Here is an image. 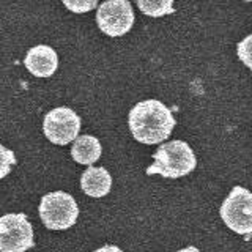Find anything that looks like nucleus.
<instances>
[{
	"label": "nucleus",
	"mask_w": 252,
	"mask_h": 252,
	"mask_svg": "<svg viewBox=\"0 0 252 252\" xmlns=\"http://www.w3.org/2000/svg\"><path fill=\"white\" fill-rule=\"evenodd\" d=\"M177 252H202V251H199V249L194 248V246H189V248H185V249H180Z\"/></svg>",
	"instance_id": "obj_16"
},
{
	"label": "nucleus",
	"mask_w": 252,
	"mask_h": 252,
	"mask_svg": "<svg viewBox=\"0 0 252 252\" xmlns=\"http://www.w3.org/2000/svg\"><path fill=\"white\" fill-rule=\"evenodd\" d=\"M81 188L87 195L99 199V197H104L110 192L112 177L104 167H93V165H90L81 177Z\"/></svg>",
	"instance_id": "obj_9"
},
{
	"label": "nucleus",
	"mask_w": 252,
	"mask_h": 252,
	"mask_svg": "<svg viewBox=\"0 0 252 252\" xmlns=\"http://www.w3.org/2000/svg\"><path fill=\"white\" fill-rule=\"evenodd\" d=\"M220 218L230 230L240 235L252 233V192L235 186L220 205Z\"/></svg>",
	"instance_id": "obj_4"
},
{
	"label": "nucleus",
	"mask_w": 252,
	"mask_h": 252,
	"mask_svg": "<svg viewBox=\"0 0 252 252\" xmlns=\"http://www.w3.org/2000/svg\"><path fill=\"white\" fill-rule=\"evenodd\" d=\"M14 164H16L14 153L0 144V180L5 178L11 172V167Z\"/></svg>",
	"instance_id": "obj_12"
},
{
	"label": "nucleus",
	"mask_w": 252,
	"mask_h": 252,
	"mask_svg": "<svg viewBox=\"0 0 252 252\" xmlns=\"http://www.w3.org/2000/svg\"><path fill=\"white\" fill-rule=\"evenodd\" d=\"M33 246V228L24 213L0 218V252H26Z\"/></svg>",
	"instance_id": "obj_5"
},
{
	"label": "nucleus",
	"mask_w": 252,
	"mask_h": 252,
	"mask_svg": "<svg viewBox=\"0 0 252 252\" xmlns=\"http://www.w3.org/2000/svg\"><path fill=\"white\" fill-rule=\"evenodd\" d=\"M96 22L101 32L109 36H122L132 29L134 11L128 0H107L96 11Z\"/></svg>",
	"instance_id": "obj_7"
},
{
	"label": "nucleus",
	"mask_w": 252,
	"mask_h": 252,
	"mask_svg": "<svg viewBox=\"0 0 252 252\" xmlns=\"http://www.w3.org/2000/svg\"><path fill=\"white\" fill-rule=\"evenodd\" d=\"M101 152L102 148L99 140L93 136H89V134H84V136L76 137L74 145L71 148V156L79 164L92 165L99 159Z\"/></svg>",
	"instance_id": "obj_10"
},
{
	"label": "nucleus",
	"mask_w": 252,
	"mask_h": 252,
	"mask_svg": "<svg viewBox=\"0 0 252 252\" xmlns=\"http://www.w3.org/2000/svg\"><path fill=\"white\" fill-rule=\"evenodd\" d=\"M94 252H123L120 248H117V246H112V244H109V246H104V248H101V249H96Z\"/></svg>",
	"instance_id": "obj_15"
},
{
	"label": "nucleus",
	"mask_w": 252,
	"mask_h": 252,
	"mask_svg": "<svg viewBox=\"0 0 252 252\" xmlns=\"http://www.w3.org/2000/svg\"><path fill=\"white\" fill-rule=\"evenodd\" d=\"M24 65L36 77H51L59 68V57L51 46L38 44L29 49Z\"/></svg>",
	"instance_id": "obj_8"
},
{
	"label": "nucleus",
	"mask_w": 252,
	"mask_h": 252,
	"mask_svg": "<svg viewBox=\"0 0 252 252\" xmlns=\"http://www.w3.org/2000/svg\"><path fill=\"white\" fill-rule=\"evenodd\" d=\"M44 136L55 145L76 140L81 131V117L69 107H57L47 112L43 122Z\"/></svg>",
	"instance_id": "obj_6"
},
{
	"label": "nucleus",
	"mask_w": 252,
	"mask_h": 252,
	"mask_svg": "<svg viewBox=\"0 0 252 252\" xmlns=\"http://www.w3.org/2000/svg\"><path fill=\"white\" fill-rule=\"evenodd\" d=\"M128 125L132 137L137 142L155 145L169 139L177 122L172 115V110L161 101L145 99L131 109Z\"/></svg>",
	"instance_id": "obj_1"
},
{
	"label": "nucleus",
	"mask_w": 252,
	"mask_h": 252,
	"mask_svg": "<svg viewBox=\"0 0 252 252\" xmlns=\"http://www.w3.org/2000/svg\"><path fill=\"white\" fill-rule=\"evenodd\" d=\"M139 10L150 18H162L175 11L173 0H136Z\"/></svg>",
	"instance_id": "obj_11"
},
{
	"label": "nucleus",
	"mask_w": 252,
	"mask_h": 252,
	"mask_svg": "<svg viewBox=\"0 0 252 252\" xmlns=\"http://www.w3.org/2000/svg\"><path fill=\"white\" fill-rule=\"evenodd\" d=\"M69 11L73 13H89L98 5V0H62Z\"/></svg>",
	"instance_id": "obj_14"
},
{
	"label": "nucleus",
	"mask_w": 252,
	"mask_h": 252,
	"mask_svg": "<svg viewBox=\"0 0 252 252\" xmlns=\"http://www.w3.org/2000/svg\"><path fill=\"white\" fill-rule=\"evenodd\" d=\"M236 54H238V59L252 71V35H248L243 41H240Z\"/></svg>",
	"instance_id": "obj_13"
},
{
	"label": "nucleus",
	"mask_w": 252,
	"mask_h": 252,
	"mask_svg": "<svg viewBox=\"0 0 252 252\" xmlns=\"http://www.w3.org/2000/svg\"><path fill=\"white\" fill-rule=\"evenodd\" d=\"M243 2H252V0H243Z\"/></svg>",
	"instance_id": "obj_17"
},
{
	"label": "nucleus",
	"mask_w": 252,
	"mask_h": 252,
	"mask_svg": "<svg viewBox=\"0 0 252 252\" xmlns=\"http://www.w3.org/2000/svg\"><path fill=\"white\" fill-rule=\"evenodd\" d=\"M155 162L147 169L148 175L159 173L165 178H180L191 173L195 165L197 159L189 147L183 140H172L167 144H162L153 155Z\"/></svg>",
	"instance_id": "obj_2"
},
{
	"label": "nucleus",
	"mask_w": 252,
	"mask_h": 252,
	"mask_svg": "<svg viewBox=\"0 0 252 252\" xmlns=\"http://www.w3.org/2000/svg\"><path fill=\"white\" fill-rule=\"evenodd\" d=\"M39 216L49 230H66L79 216V207L73 195L63 191L46 194L39 203Z\"/></svg>",
	"instance_id": "obj_3"
}]
</instances>
